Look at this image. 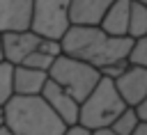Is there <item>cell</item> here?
Here are the masks:
<instances>
[{
    "mask_svg": "<svg viewBox=\"0 0 147 135\" xmlns=\"http://www.w3.org/2000/svg\"><path fill=\"white\" fill-rule=\"evenodd\" d=\"M53 59H55V57H51V55H46V53H41V50H32V53L21 62V64H23V66H30V69H37V71H46V73H48V69H51Z\"/></svg>",
    "mask_w": 147,
    "mask_h": 135,
    "instance_id": "obj_16",
    "label": "cell"
},
{
    "mask_svg": "<svg viewBox=\"0 0 147 135\" xmlns=\"http://www.w3.org/2000/svg\"><path fill=\"white\" fill-rule=\"evenodd\" d=\"M129 11H131V0H115L106 14L99 21V27L108 32L110 37H129Z\"/></svg>",
    "mask_w": 147,
    "mask_h": 135,
    "instance_id": "obj_11",
    "label": "cell"
},
{
    "mask_svg": "<svg viewBox=\"0 0 147 135\" xmlns=\"http://www.w3.org/2000/svg\"><path fill=\"white\" fill-rule=\"evenodd\" d=\"M0 135H14V133H11V128H9L7 124H2V126H0Z\"/></svg>",
    "mask_w": 147,
    "mask_h": 135,
    "instance_id": "obj_23",
    "label": "cell"
},
{
    "mask_svg": "<svg viewBox=\"0 0 147 135\" xmlns=\"http://www.w3.org/2000/svg\"><path fill=\"white\" fill-rule=\"evenodd\" d=\"M48 80L46 71H37L23 64L14 66V94L16 96H39Z\"/></svg>",
    "mask_w": 147,
    "mask_h": 135,
    "instance_id": "obj_12",
    "label": "cell"
},
{
    "mask_svg": "<svg viewBox=\"0 0 147 135\" xmlns=\"http://www.w3.org/2000/svg\"><path fill=\"white\" fill-rule=\"evenodd\" d=\"M39 96L48 103V108H51L67 126H76V124H78V108H80V103H78L69 92H64L57 82H53V80L48 78Z\"/></svg>",
    "mask_w": 147,
    "mask_h": 135,
    "instance_id": "obj_8",
    "label": "cell"
},
{
    "mask_svg": "<svg viewBox=\"0 0 147 135\" xmlns=\"http://www.w3.org/2000/svg\"><path fill=\"white\" fill-rule=\"evenodd\" d=\"M122 101L129 108H136L147 96V69L138 64H126V69L113 80Z\"/></svg>",
    "mask_w": 147,
    "mask_h": 135,
    "instance_id": "obj_7",
    "label": "cell"
},
{
    "mask_svg": "<svg viewBox=\"0 0 147 135\" xmlns=\"http://www.w3.org/2000/svg\"><path fill=\"white\" fill-rule=\"evenodd\" d=\"M2 124H5V110L0 108V126H2Z\"/></svg>",
    "mask_w": 147,
    "mask_h": 135,
    "instance_id": "obj_24",
    "label": "cell"
},
{
    "mask_svg": "<svg viewBox=\"0 0 147 135\" xmlns=\"http://www.w3.org/2000/svg\"><path fill=\"white\" fill-rule=\"evenodd\" d=\"M129 64H138L147 69V34L140 39H133L131 53H129Z\"/></svg>",
    "mask_w": 147,
    "mask_h": 135,
    "instance_id": "obj_17",
    "label": "cell"
},
{
    "mask_svg": "<svg viewBox=\"0 0 147 135\" xmlns=\"http://www.w3.org/2000/svg\"><path fill=\"white\" fill-rule=\"evenodd\" d=\"M37 50H41V53H46V55H51V57H57V55H62L60 39H48V37H41V41H39Z\"/></svg>",
    "mask_w": 147,
    "mask_h": 135,
    "instance_id": "obj_18",
    "label": "cell"
},
{
    "mask_svg": "<svg viewBox=\"0 0 147 135\" xmlns=\"http://www.w3.org/2000/svg\"><path fill=\"white\" fill-rule=\"evenodd\" d=\"M115 0H71L69 23L71 25H99L101 16Z\"/></svg>",
    "mask_w": 147,
    "mask_h": 135,
    "instance_id": "obj_10",
    "label": "cell"
},
{
    "mask_svg": "<svg viewBox=\"0 0 147 135\" xmlns=\"http://www.w3.org/2000/svg\"><path fill=\"white\" fill-rule=\"evenodd\" d=\"M0 39H2V57L5 62L9 64H21L32 50H37L41 37L32 30H7V32H0Z\"/></svg>",
    "mask_w": 147,
    "mask_h": 135,
    "instance_id": "obj_6",
    "label": "cell"
},
{
    "mask_svg": "<svg viewBox=\"0 0 147 135\" xmlns=\"http://www.w3.org/2000/svg\"><path fill=\"white\" fill-rule=\"evenodd\" d=\"M48 78L53 82H57L64 92H69L80 103L96 87V82L101 80V73H99V69H94L80 59H74L69 55H57L48 69Z\"/></svg>",
    "mask_w": 147,
    "mask_h": 135,
    "instance_id": "obj_4",
    "label": "cell"
},
{
    "mask_svg": "<svg viewBox=\"0 0 147 135\" xmlns=\"http://www.w3.org/2000/svg\"><path fill=\"white\" fill-rule=\"evenodd\" d=\"M32 0H0V32L30 30Z\"/></svg>",
    "mask_w": 147,
    "mask_h": 135,
    "instance_id": "obj_9",
    "label": "cell"
},
{
    "mask_svg": "<svg viewBox=\"0 0 147 135\" xmlns=\"http://www.w3.org/2000/svg\"><path fill=\"white\" fill-rule=\"evenodd\" d=\"M69 5L71 0H32V21L30 30L39 37L60 39L69 23Z\"/></svg>",
    "mask_w": 147,
    "mask_h": 135,
    "instance_id": "obj_5",
    "label": "cell"
},
{
    "mask_svg": "<svg viewBox=\"0 0 147 135\" xmlns=\"http://www.w3.org/2000/svg\"><path fill=\"white\" fill-rule=\"evenodd\" d=\"M62 55L80 59L94 69H106L117 62H126L133 39L131 37H110L99 25H69L60 37Z\"/></svg>",
    "mask_w": 147,
    "mask_h": 135,
    "instance_id": "obj_1",
    "label": "cell"
},
{
    "mask_svg": "<svg viewBox=\"0 0 147 135\" xmlns=\"http://www.w3.org/2000/svg\"><path fill=\"white\" fill-rule=\"evenodd\" d=\"M133 110H136L138 119H140L142 124H147V96H145V98H142V101H140V103H138V105H136Z\"/></svg>",
    "mask_w": 147,
    "mask_h": 135,
    "instance_id": "obj_19",
    "label": "cell"
},
{
    "mask_svg": "<svg viewBox=\"0 0 147 135\" xmlns=\"http://www.w3.org/2000/svg\"><path fill=\"white\" fill-rule=\"evenodd\" d=\"M138 124H140V119H138L136 110L126 105V108H124V110L115 117V121L110 124V128H113L117 135H131V133L138 128Z\"/></svg>",
    "mask_w": 147,
    "mask_h": 135,
    "instance_id": "obj_14",
    "label": "cell"
},
{
    "mask_svg": "<svg viewBox=\"0 0 147 135\" xmlns=\"http://www.w3.org/2000/svg\"><path fill=\"white\" fill-rule=\"evenodd\" d=\"M5 124L14 135H64L67 124L41 96H11L5 105Z\"/></svg>",
    "mask_w": 147,
    "mask_h": 135,
    "instance_id": "obj_2",
    "label": "cell"
},
{
    "mask_svg": "<svg viewBox=\"0 0 147 135\" xmlns=\"http://www.w3.org/2000/svg\"><path fill=\"white\" fill-rule=\"evenodd\" d=\"M126 108V103L122 101L115 82L106 76H101V80L96 82V87L80 101L78 108V126L94 130V128H106L115 121V117Z\"/></svg>",
    "mask_w": 147,
    "mask_h": 135,
    "instance_id": "obj_3",
    "label": "cell"
},
{
    "mask_svg": "<svg viewBox=\"0 0 147 135\" xmlns=\"http://www.w3.org/2000/svg\"><path fill=\"white\" fill-rule=\"evenodd\" d=\"M64 135H90V130H87V128H83V126H78V124H76V126H69V128H67V133H64Z\"/></svg>",
    "mask_w": 147,
    "mask_h": 135,
    "instance_id": "obj_20",
    "label": "cell"
},
{
    "mask_svg": "<svg viewBox=\"0 0 147 135\" xmlns=\"http://www.w3.org/2000/svg\"><path fill=\"white\" fill-rule=\"evenodd\" d=\"M14 96V64L0 62V108Z\"/></svg>",
    "mask_w": 147,
    "mask_h": 135,
    "instance_id": "obj_15",
    "label": "cell"
},
{
    "mask_svg": "<svg viewBox=\"0 0 147 135\" xmlns=\"http://www.w3.org/2000/svg\"><path fill=\"white\" fill-rule=\"evenodd\" d=\"M136 2H142V5H147V0H136Z\"/></svg>",
    "mask_w": 147,
    "mask_h": 135,
    "instance_id": "obj_26",
    "label": "cell"
},
{
    "mask_svg": "<svg viewBox=\"0 0 147 135\" xmlns=\"http://www.w3.org/2000/svg\"><path fill=\"white\" fill-rule=\"evenodd\" d=\"M5 57H2V39H0V62H2Z\"/></svg>",
    "mask_w": 147,
    "mask_h": 135,
    "instance_id": "obj_25",
    "label": "cell"
},
{
    "mask_svg": "<svg viewBox=\"0 0 147 135\" xmlns=\"http://www.w3.org/2000/svg\"><path fill=\"white\" fill-rule=\"evenodd\" d=\"M131 135H147V124H142V121H140V124H138V128H136Z\"/></svg>",
    "mask_w": 147,
    "mask_h": 135,
    "instance_id": "obj_22",
    "label": "cell"
},
{
    "mask_svg": "<svg viewBox=\"0 0 147 135\" xmlns=\"http://www.w3.org/2000/svg\"><path fill=\"white\" fill-rule=\"evenodd\" d=\"M131 39H140L147 34V5L131 0V11H129V32Z\"/></svg>",
    "mask_w": 147,
    "mask_h": 135,
    "instance_id": "obj_13",
    "label": "cell"
},
{
    "mask_svg": "<svg viewBox=\"0 0 147 135\" xmlns=\"http://www.w3.org/2000/svg\"><path fill=\"white\" fill-rule=\"evenodd\" d=\"M90 135H117L110 126H106V128H94V130H90Z\"/></svg>",
    "mask_w": 147,
    "mask_h": 135,
    "instance_id": "obj_21",
    "label": "cell"
}]
</instances>
